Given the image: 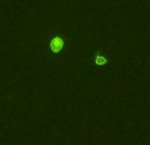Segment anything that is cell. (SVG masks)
Here are the masks:
<instances>
[{"label":"cell","mask_w":150,"mask_h":145,"mask_svg":"<svg viewBox=\"0 0 150 145\" xmlns=\"http://www.w3.org/2000/svg\"><path fill=\"white\" fill-rule=\"evenodd\" d=\"M47 45H49V49L53 54H61L63 50L66 52L67 40H66V37L61 36V34H53L47 41Z\"/></svg>","instance_id":"cell-1"},{"label":"cell","mask_w":150,"mask_h":145,"mask_svg":"<svg viewBox=\"0 0 150 145\" xmlns=\"http://www.w3.org/2000/svg\"><path fill=\"white\" fill-rule=\"evenodd\" d=\"M92 66L96 68V70H104L107 69L108 66V57L105 55V53H100L98 52L93 54V58H92Z\"/></svg>","instance_id":"cell-2"}]
</instances>
